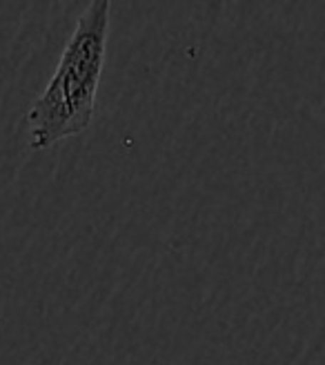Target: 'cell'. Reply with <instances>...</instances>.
Instances as JSON below:
<instances>
[{
	"instance_id": "cell-1",
	"label": "cell",
	"mask_w": 325,
	"mask_h": 365,
	"mask_svg": "<svg viewBox=\"0 0 325 365\" xmlns=\"http://www.w3.org/2000/svg\"><path fill=\"white\" fill-rule=\"evenodd\" d=\"M110 7V0H94L78 16L47 87L27 112L29 148L47 150L83 134L92 123L107 53Z\"/></svg>"
}]
</instances>
